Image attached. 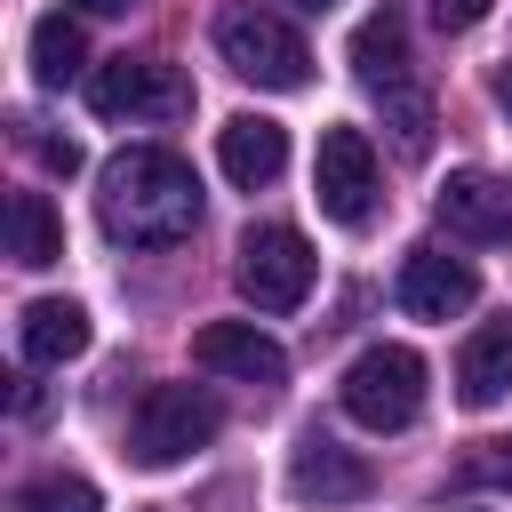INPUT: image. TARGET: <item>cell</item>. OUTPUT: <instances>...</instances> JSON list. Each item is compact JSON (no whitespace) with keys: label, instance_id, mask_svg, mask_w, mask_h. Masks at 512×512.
<instances>
[{"label":"cell","instance_id":"277c9868","mask_svg":"<svg viewBox=\"0 0 512 512\" xmlns=\"http://www.w3.org/2000/svg\"><path fill=\"white\" fill-rule=\"evenodd\" d=\"M216 432H224L216 392H200V384H152L144 408H136V424H128V456L160 472V464H184L192 448H208Z\"/></svg>","mask_w":512,"mask_h":512},{"label":"cell","instance_id":"5bb4252c","mask_svg":"<svg viewBox=\"0 0 512 512\" xmlns=\"http://www.w3.org/2000/svg\"><path fill=\"white\" fill-rule=\"evenodd\" d=\"M16 336H24V360H32V368H64V360L88 352L96 328H88V312H80L72 296H40V304H24V328H16Z\"/></svg>","mask_w":512,"mask_h":512},{"label":"cell","instance_id":"d6986e66","mask_svg":"<svg viewBox=\"0 0 512 512\" xmlns=\"http://www.w3.org/2000/svg\"><path fill=\"white\" fill-rule=\"evenodd\" d=\"M488 16V0H432V24L440 32H464V24H480Z\"/></svg>","mask_w":512,"mask_h":512},{"label":"cell","instance_id":"2e32d148","mask_svg":"<svg viewBox=\"0 0 512 512\" xmlns=\"http://www.w3.org/2000/svg\"><path fill=\"white\" fill-rule=\"evenodd\" d=\"M8 256L32 264V272L64 256V216H56L48 192H16V200H8Z\"/></svg>","mask_w":512,"mask_h":512},{"label":"cell","instance_id":"ac0fdd59","mask_svg":"<svg viewBox=\"0 0 512 512\" xmlns=\"http://www.w3.org/2000/svg\"><path fill=\"white\" fill-rule=\"evenodd\" d=\"M16 512H104V496H96L80 472H48V480H32V488L16 496Z\"/></svg>","mask_w":512,"mask_h":512},{"label":"cell","instance_id":"7a4b0ae2","mask_svg":"<svg viewBox=\"0 0 512 512\" xmlns=\"http://www.w3.org/2000/svg\"><path fill=\"white\" fill-rule=\"evenodd\" d=\"M336 400H344V416H352L360 432H408L416 408H424V360H416L408 344H368V352L344 368Z\"/></svg>","mask_w":512,"mask_h":512},{"label":"cell","instance_id":"8fae6325","mask_svg":"<svg viewBox=\"0 0 512 512\" xmlns=\"http://www.w3.org/2000/svg\"><path fill=\"white\" fill-rule=\"evenodd\" d=\"M216 168L240 184V192H264L280 168H288V128L264 120V112H232L216 128Z\"/></svg>","mask_w":512,"mask_h":512},{"label":"cell","instance_id":"30bf717a","mask_svg":"<svg viewBox=\"0 0 512 512\" xmlns=\"http://www.w3.org/2000/svg\"><path fill=\"white\" fill-rule=\"evenodd\" d=\"M440 224L456 232V240H472V248H496V240H512V184L504 176H480V168H464V176H448L440 184Z\"/></svg>","mask_w":512,"mask_h":512},{"label":"cell","instance_id":"9a60e30c","mask_svg":"<svg viewBox=\"0 0 512 512\" xmlns=\"http://www.w3.org/2000/svg\"><path fill=\"white\" fill-rule=\"evenodd\" d=\"M352 72H360V88H376V96L408 88V24H400L392 8H376V16L352 32Z\"/></svg>","mask_w":512,"mask_h":512},{"label":"cell","instance_id":"4fadbf2b","mask_svg":"<svg viewBox=\"0 0 512 512\" xmlns=\"http://www.w3.org/2000/svg\"><path fill=\"white\" fill-rule=\"evenodd\" d=\"M504 392H512V320H488L456 352V400L464 408H496Z\"/></svg>","mask_w":512,"mask_h":512},{"label":"cell","instance_id":"6da1fadb","mask_svg":"<svg viewBox=\"0 0 512 512\" xmlns=\"http://www.w3.org/2000/svg\"><path fill=\"white\" fill-rule=\"evenodd\" d=\"M96 216L120 248H176L200 224V176L160 144H128L96 176Z\"/></svg>","mask_w":512,"mask_h":512},{"label":"cell","instance_id":"e0dca14e","mask_svg":"<svg viewBox=\"0 0 512 512\" xmlns=\"http://www.w3.org/2000/svg\"><path fill=\"white\" fill-rule=\"evenodd\" d=\"M80 56H88V40H80V24H72L64 8L32 24V80H40V88H64V80L80 72Z\"/></svg>","mask_w":512,"mask_h":512},{"label":"cell","instance_id":"7c38bea8","mask_svg":"<svg viewBox=\"0 0 512 512\" xmlns=\"http://www.w3.org/2000/svg\"><path fill=\"white\" fill-rule=\"evenodd\" d=\"M288 488H296L304 504H360V496H368V464H360L352 448H336L328 432H304L296 456H288Z\"/></svg>","mask_w":512,"mask_h":512},{"label":"cell","instance_id":"7402d4cb","mask_svg":"<svg viewBox=\"0 0 512 512\" xmlns=\"http://www.w3.org/2000/svg\"><path fill=\"white\" fill-rule=\"evenodd\" d=\"M280 8H304V16H328L336 0H280Z\"/></svg>","mask_w":512,"mask_h":512},{"label":"cell","instance_id":"52a82bcc","mask_svg":"<svg viewBox=\"0 0 512 512\" xmlns=\"http://www.w3.org/2000/svg\"><path fill=\"white\" fill-rule=\"evenodd\" d=\"M312 200H320L328 224H368V208H376V144L360 128H320Z\"/></svg>","mask_w":512,"mask_h":512},{"label":"cell","instance_id":"9c48e42d","mask_svg":"<svg viewBox=\"0 0 512 512\" xmlns=\"http://www.w3.org/2000/svg\"><path fill=\"white\" fill-rule=\"evenodd\" d=\"M192 360H200L208 376H240V384H280V376H288V352H280L256 320H208V328L192 336Z\"/></svg>","mask_w":512,"mask_h":512},{"label":"cell","instance_id":"5b68a950","mask_svg":"<svg viewBox=\"0 0 512 512\" xmlns=\"http://www.w3.org/2000/svg\"><path fill=\"white\" fill-rule=\"evenodd\" d=\"M232 272H240V296H248L256 312H296V304L312 296L320 256H312V240H304L296 224H248Z\"/></svg>","mask_w":512,"mask_h":512},{"label":"cell","instance_id":"44dd1931","mask_svg":"<svg viewBox=\"0 0 512 512\" xmlns=\"http://www.w3.org/2000/svg\"><path fill=\"white\" fill-rule=\"evenodd\" d=\"M72 8H80V16H128L136 0H72Z\"/></svg>","mask_w":512,"mask_h":512},{"label":"cell","instance_id":"cb8c5ba5","mask_svg":"<svg viewBox=\"0 0 512 512\" xmlns=\"http://www.w3.org/2000/svg\"><path fill=\"white\" fill-rule=\"evenodd\" d=\"M504 472H512V464H504Z\"/></svg>","mask_w":512,"mask_h":512},{"label":"cell","instance_id":"ba28073f","mask_svg":"<svg viewBox=\"0 0 512 512\" xmlns=\"http://www.w3.org/2000/svg\"><path fill=\"white\" fill-rule=\"evenodd\" d=\"M400 312L408 320H456V312H472V296H480V272L464 264V256H440V248H416L408 264H400Z\"/></svg>","mask_w":512,"mask_h":512},{"label":"cell","instance_id":"ffe728a7","mask_svg":"<svg viewBox=\"0 0 512 512\" xmlns=\"http://www.w3.org/2000/svg\"><path fill=\"white\" fill-rule=\"evenodd\" d=\"M40 168L72 176V168H80V144H72V136H48V144H40Z\"/></svg>","mask_w":512,"mask_h":512},{"label":"cell","instance_id":"603a6c76","mask_svg":"<svg viewBox=\"0 0 512 512\" xmlns=\"http://www.w3.org/2000/svg\"><path fill=\"white\" fill-rule=\"evenodd\" d=\"M496 96H504V104H512V72H504V80H496Z\"/></svg>","mask_w":512,"mask_h":512},{"label":"cell","instance_id":"3957f363","mask_svg":"<svg viewBox=\"0 0 512 512\" xmlns=\"http://www.w3.org/2000/svg\"><path fill=\"white\" fill-rule=\"evenodd\" d=\"M216 56H224L240 80L280 88V96L312 80V48H304L296 24L272 16V8H224V16H216Z\"/></svg>","mask_w":512,"mask_h":512},{"label":"cell","instance_id":"8992f818","mask_svg":"<svg viewBox=\"0 0 512 512\" xmlns=\"http://www.w3.org/2000/svg\"><path fill=\"white\" fill-rule=\"evenodd\" d=\"M192 88L176 80V64H144V56H112L88 72V112L96 120H168L184 112Z\"/></svg>","mask_w":512,"mask_h":512}]
</instances>
